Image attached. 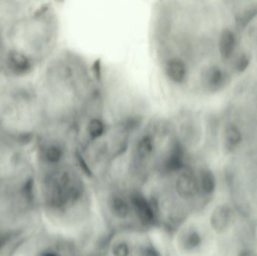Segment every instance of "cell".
I'll use <instances>...</instances> for the list:
<instances>
[{"label": "cell", "mask_w": 257, "mask_h": 256, "mask_svg": "<svg viewBox=\"0 0 257 256\" xmlns=\"http://www.w3.org/2000/svg\"><path fill=\"white\" fill-rule=\"evenodd\" d=\"M232 216V210L230 206L226 204L219 205L214 208L210 216V226L216 233H224L230 228Z\"/></svg>", "instance_id": "cell-3"}, {"label": "cell", "mask_w": 257, "mask_h": 256, "mask_svg": "<svg viewBox=\"0 0 257 256\" xmlns=\"http://www.w3.org/2000/svg\"><path fill=\"white\" fill-rule=\"evenodd\" d=\"M154 142L150 136L142 138L136 146V156L140 160H148L153 154Z\"/></svg>", "instance_id": "cell-9"}, {"label": "cell", "mask_w": 257, "mask_h": 256, "mask_svg": "<svg viewBox=\"0 0 257 256\" xmlns=\"http://www.w3.org/2000/svg\"><path fill=\"white\" fill-rule=\"evenodd\" d=\"M6 242V236L2 235V234H0V248H2V246L5 244Z\"/></svg>", "instance_id": "cell-15"}, {"label": "cell", "mask_w": 257, "mask_h": 256, "mask_svg": "<svg viewBox=\"0 0 257 256\" xmlns=\"http://www.w3.org/2000/svg\"><path fill=\"white\" fill-rule=\"evenodd\" d=\"M198 188L206 194H210L216 188V179L210 170H203L198 180Z\"/></svg>", "instance_id": "cell-8"}, {"label": "cell", "mask_w": 257, "mask_h": 256, "mask_svg": "<svg viewBox=\"0 0 257 256\" xmlns=\"http://www.w3.org/2000/svg\"><path fill=\"white\" fill-rule=\"evenodd\" d=\"M250 59L246 54H243L236 61V70L238 72H244L249 66Z\"/></svg>", "instance_id": "cell-13"}, {"label": "cell", "mask_w": 257, "mask_h": 256, "mask_svg": "<svg viewBox=\"0 0 257 256\" xmlns=\"http://www.w3.org/2000/svg\"><path fill=\"white\" fill-rule=\"evenodd\" d=\"M41 154L47 162L54 164L62 160L64 150L60 144L56 142H50L44 143L42 146Z\"/></svg>", "instance_id": "cell-6"}, {"label": "cell", "mask_w": 257, "mask_h": 256, "mask_svg": "<svg viewBox=\"0 0 257 256\" xmlns=\"http://www.w3.org/2000/svg\"><path fill=\"white\" fill-rule=\"evenodd\" d=\"M242 139V133L237 126L233 124H230L226 127L224 131V142L228 150L236 149L240 144Z\"/></svg>", "instance_id": "cell-7"}, {"label": "cell", "mask_w": 257, "mask_h": 256, "mask_svg": "<svg viewBox=\"0 0 257 256\" xmlns=\"http://www.w3.org/2000/svg\"><path fill=\"white\" fill-rule=\"evenodd\" d=\"M42 256H56V254H53V253L46 252L44 254H42Z\"/></svg>", "instance_id": "cell-16"}, {"label": "cell", "mask_w": 257, "mask_h": 256, "mask_svg": "<svg viewBox=\"0 0 257 256\" xmlns=\"http://www.w3.org/2000/svg\"><path fill=\"white\" fill-rule=\"evenodd\" d=\"M106 127L102 121L98 119H92L88 126V132L92 138H98L104 134Z\"/></svg>", "instance_id": "cell-10"}, {"label": "cell", "mask_w": 257, "mask_h": 256, "mask_svg": "<svg viewBox=\"0 0 257 256\" xmlns=\"http://www.w3.org/2000/svg\"><path fill=\"white\" fill-rule=\"evenodd\" d=\"M202 83L208 90L216 92L222 90L227 84L228 76L216 66H210L202 72Z\"/></svg>", "instance_id": "cell-2"}, {"label": "cell", "mask_w": 257, "mask_h": 256, "mask_svg": "<svg viewBox=\"0 0 257 256\" xmlns=\"http://www.w3.org/2000/svg\"><path fill=\"white\" fill-rule=\"evenodd\" d=\"M238 256H256L255 254L252 252L250 250H243V251L240 252L239 253Z\"/></svg>", "instance_id": "cell-14"}, {"label": "cell", "mask_w": 257, "mask_h": 256, "mask_svg": "<svg viewBox=\"0 0 257 256\" xmlns=\"http://www.w3.org/2000/svg\"><path fill=\"white\" fill-rule=\"evenodd\" d=\"M236 44V36L232 31L224 30L219 40V50L221 58L224 60L230 59L234 52Z\"/></svg>", "instance_id": "cell-5"}, {"label": "cell", "mask_w": 257, "mask_h": 256, "mask_svg": "<svg viewBox=\"0 0 257 256\" xmlns=\"http://www.w3.org/2000/svg\"><path fill=\"white\" fill-rule=\"evenodd\" d=\"M257 16V8L252 7V8H248L246 11L244 12L240 13L238 17L237 18L238 22L239 25H246V24L249 23L254 17Z\"/></svg>", "instance_id": "cell-12"}, {"label": "cell", "mask_w": 257, "mask_h": 256, "mask_svg": "<svg viewBox=\"0 0 257 256\" xmlns=\"http://www.w3.org/2000/svg\"><path fill=\"white\" fill-rule=\"evenodd\" d=\"M166 73L172 82L176 84H182L184 82L188 76V68L186 64L182 60L174 58L167 62Z\"/></svg>", "instance_id": "cell-4"}, {"label": "cell", "mask_w": 257, "mask_h": 256, "mask_svg": "<svg viewBox=\"0 0 257 256\" xmlns=\"http://www.w3.org/2000/svg\"><path fill=\"white\" fill-rule=\"evenodd\" d=\"M36 62L26 52L12 46L2 48L0 53V70L8 78H26L34 72Z\"/></svg>", "instance_id": "cell-1"}, {"label": "cell", "mask_w": 257, "mask_h": 256, "mask_svg": "<svg viewBox=\"0 0 257 256\" xmlns=\"http://www.w3.org/2000/svg\"><path fill=\"white\" fill-rule=\"evenodd\" d=\"M202 238L200 234L196 230H191L185 236L184 244L185 248L188 250H194L197 248L201 244Z\"/></svg>", "instance_id": "cell-11"}]
</instances>
